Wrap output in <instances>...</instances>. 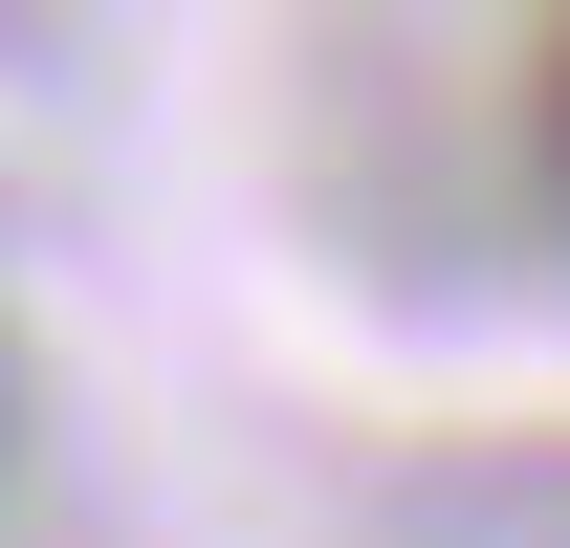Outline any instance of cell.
I'll return each mask as SVG.
<instances>
[{
  "mask_svg": "<svg viewBox=\"0 0 570 548\" xmlns=\"http://www.w3.org/2000/svg\"><path fill=\"white\" fill-rule=\"evenodd\" d=\"M0 417H22V373H0Z\"/></svg>",
  "mask_w": 570,
  "mask_h": 548,
  "instance_id": "2",
  "label": "cell"
},
{
  "mask_svg": "<svg viewBox=\"0 0 570 548\" xmlns=\"http://www.w3.org/2000/svg\"><path fill=\"white\" fill-rule=\"evenodd\" d=\"M527 133H549V198H570V22L527 45Z\"/></svg>",
  "mask_w": 570,
  "mask_h": 548,
  "instance_id": "1",
  "label": "cell"
}]
</instances>
